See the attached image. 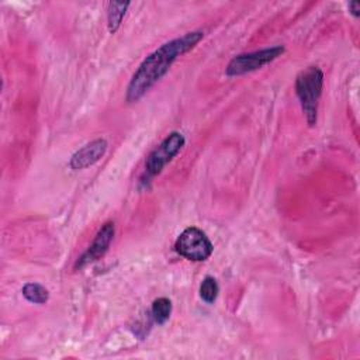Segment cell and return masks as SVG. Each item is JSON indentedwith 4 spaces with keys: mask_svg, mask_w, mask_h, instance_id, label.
<instances>
[{
    "mask_svg": "<svg viewBox=\"0 0 360 360\" xmlns=\"http://www.w3.org/2000/svg\"><path fill=\"white\" fill-rule=\"evenodd\" d=\"M284 51L285 48L283 45H276L271 48H264V49H259L248 53H239L228 62L225 68V73L226 76H242V75L255 72L266 66L267 63L273 62L278 56H281Z\"/></svg>",
    "mask_w": 360,
    "mask_h": 360,
    "instance_id": "3957f363",
    "label": "cell"
},
{
    "mask_svg": "<svg viewBox=\"0 0 360 360\" xmlns=\"http://www.w3.org/2000/svg\"><path fill=\"white\" fill-rule=\"evenodd\" d=\"M202 38V31L186 32L184 35L160 45L150 55H148L128 83L125 96L127 101L134 103L145 96L169 72L173 62L179 56L191 51Z\"/></svg>",
    "mask_w": 360,
    "mask_h": 360,
    "instance_id": "6da1fadb",
    "label": "cell"
},
{
    "mask_svg": "<svg viewBox=\"0 0 360 360\" xmlns=\"http://www.w3.org/2000/svg\"><path fill=\"white\" fill-rule=\"evenodd\" d=\"M186 138L183 134L173 131L156 146L148 156L145 163V172L148 177H153L162 173L163 167L172 162V159L183 149Z\"/></svg>",
    "mask_w": 360,
    "mask_h": 360,
    "instance_id": "5b68a950",
    "label": "cell"
},
{
    "mask_svg": "<svg viewBox=\"0 0 360 360\" xmlns=\"http://www.w3.org/2000/svg\"><path fill=\"white\" fill-rule=\"evenodd\" d=\"M174 249L187 260L204 262L212 255L214 246L205 232H202L200 228L188 226L176 239Z\"/></svg>",
    "mask_w": 360,
    "mask_h": 360,
    "instance_id": "277c9868",
    "label": "cell"
},
{
    "mask_svg": "<svg viewBox=\"0 0 360 360\" xmlns=\"http://www.w3.org/2000/svg\"><path fill=\"white\" fill-rule=\"evenodd\" d=\"M323 89V73L318 66H308L295 79V93L309 127L316 124L318 103Z\"/></svg>",
    "mask_w": 360,
    "mask_h": 360,
    "instance_id": "7a4b0ae2",
    "label": "cell"
},
{
    "mask_svg": "<svg viewBox=\"0 0 360 360\" xmlns=\"http://www.w3.org/2000/svg\"><path fill=\"white\" fill-rule=\"evenodd\" d=\"M128 7H129V1H110L108 3L107 25H108V31L111 34L117 32V30L120 28Z\"/></svg>",
    "mask_w": 360,
    "mask_h": 360,
    "instance_id": "ba28073f",
    "label": "cell"
},
{
    "mask_svg": "<svg viewBox=\"0 0 360 360\" xmlns=\"http://www.w3.org/2000/svg\"><path fill=\"white\" fill-rule=\"evenodd\" d=\"M349 10L354 17H359V11H360V3L359 1H350L349 3Z\"/></svg>",
    "mask_w": 360,
    "mask_h": 360,
    "instance_id": "7c38bea8",
    "label": "cell"
},
{
    "mask_svg": "<svg viewBox=\"0 0 360 360\" xmlns=\"http://www.w3.org/2000/svg\"><path fill=\"white\" fill-rule=\"evenodd\" d=\"M108 143L104 138H97L89 143H86L84 146H82L80 149H77L70 160H69V166L73 170H82L86 169L94 163H97L104 153L107 152Z\"/></svg>",
    "mask_w": 360,
    "mask_h": 360,
    "instance_id": "52a82bcc",
    "label": "cell"
},
{
    "mask_svg": "<svg viewBox=\"0 0 360 360\" xmlns=\"http://www.w3.org/2000/svg\"><path fill=\"white\" fill-rule=\"evenodd\" d=\"M218 292H219V287H218L217 280H215L214 277H211V276H207V277L202 280L201 285H200V297H201L205 302L212 304V302L217 300Z\"/></svg>",
    "mask_w": 360,
    "mask_h": 360,
    "instance_id": "8fae6325",
    "label": "cell"
},
{
    "mask_svg": "<svg viewBox=\"0 0 360 360\" xmlns=\"http://www.w3.org/2000/svg\"><path fill=\"white\" fill-rule=\"evenodd\" d=\"M21 292L24 298L32 304H45L49 300V291L38 283H27Z\"/></svg>",
    "mask_w": 360,
    "mask_h": 360,
    "instance_id": "9c48e42d",
    "label": "cell"
},
{
    "mask_svg": "<svg viewBox=\"0 0 360 360\" xmlns=\"http://www.w3.org/2000/svg\"><path fill=\"white\" fill-rule=\"evenodd\" d=\"M114 233H115V226L112 221L105 222L98 232L96 233L93 242L89 245V248L84 250V253L76 260L75 263V269H83L84 266L98 260L100 257H103L105 255V252L108 250L112 239H114Z\"/></svg>",
    "mask_w": 360,
    "mask_h": 360,
    "instance_id": "8992f818",
    "label": "cell"
},
{
    "mask_svg": "<svg viewBox=\"0 0 360 360\" xmlns=\"http://www.w3.org/2000/svg\"><path fill=\"white\" fill-rule=\"evenodd\" d=\"M150 314L153 321L158 325H163L165 322H167V319L170 318L172 314V301L166 297H160L156 298L152 302V308H150Z\"/></svg>",
    "mask_w": 360,
    "mask_h": 360,
    "instance_id": "30bf717a",
    "label": "cell"
}]
</instances>
